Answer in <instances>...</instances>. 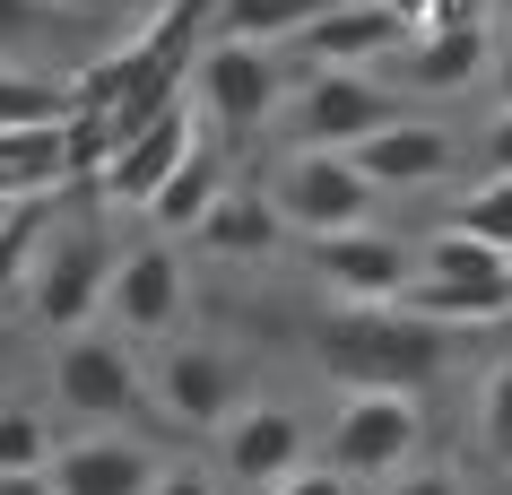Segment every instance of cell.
Instances as JSON below:
<instances>
[{"mask_svg": "<svg viewBox=\"0 0 512 495\" xmlns=\"http://www.w3.org/2000/svg\"><path fill=\"white\" fill-rule=\"evenodd\" d=\"M330 0H217V35H243V44H296Z\"/></svg>", "mask_w": 512, "mask_h": 495, "instance_id": "obj_22", "label": "cell"}, {"mask_svg": "<svg viewBox=\"0 0 512 495\" xmlns=\"http://www.w3.org/2000/svg\"><path fill=\"white\" fill-rule=\"evenodd\" d=\"M191 96L226 139H252L287 96V70H278V44H243V35H209L200 44V70H191Z\"/></svg>", "mask_w": 512, "mask_h": 495, "instance_id": "obj_7", "label": "cell"}, {"mask_svg": "<svg viewBox=\"0 0 512 495\" xmlns=\"http://www.w3.org/2000/svg\"><path fill=\"white\" fill-rule=\"evenodd\" d=\"M408 313L460 330V322H504L512 313V252L478 244L469 226H443L426 252H417V278H408Z\"/></svg>", "mask_w": 512, "mask_h": 495, "instance_id": "obj_2", "label": "cell"}, {"mask_svg": "<svg viewBox=\"0 0 512 495\" xmlns=\"http://www.w3.org/2000/svg\"><path fill=\"white\" fill-rule=\"evenodd\" d=\"M278 200L270 192H226L200 218V244H209V261H261V252H278Z\"/></svg>", "mask_w": 512, "mask_h": 495, "instance_id": "obj_19", "label": "cell"}, {"mask_svg": "<svg viewBox=\"0 0 512 495\" xmlns=\"http://www.w3.org/2000/svg\"><path fill=\"white\" fill-rule=\"evenodd\" d=\"M278 218L296 235H348V226H374V174L348 157V148H296L278 165Z\"/></svg>", "mask_w": 512, "mask_h": 495, "instance_id": "obj_6", "label": "cell"}, {"mask_svg": "<svg viewBox=\"0 0 512 495\" xmlns=\"http://www.w3.org/2000/svg\"><path fill=\"white\" fill-rule=\"evenodd\" d=\"M61 435H53V409L44 400H0V478L18 469H53Z\"/></svg>", "mask_w": 512, "mask_h": 495, "instance_id": "obj_23", "label": "cell"}, {"mask_svg": "<svg viewBox=\"0 0 512 495\" xmlns=\"http://www.w3.org/2000/svg\"><path fill=\"white\" fill-rule=\"evenodd\" d=\"M270 495H356V487H348V469H339V461H304V469H287Z\"/></svg>", "mask_w": 512, "mask_h": 495, "instance_id": "obj_27", "label": "cell"}, {"mask_svg": "<svg viewBox=\"0 0 512 495\" xmlns=\"http://www.w3.org/2000/svg\"><path fill=\"white\" fill-rule=\"evenodd\" d=\"M478 70H495V35L486 27H426V35H408V53L391 61V79L408 96H460Z\"/></svg>", "mask_w": 512, "mask_h": 495, "instance_id": "obj_17", "label": "cell"}, {"mask_svg": "<svg viewBox=\"0 0 512 495\" xmlns=\"http://www.w3.org/2000/svg\"><path fill=\"white\" fill-rule=\"evenodd\" d=\"M113 261H122V252L105 244L96 218L53 226V244H44V261H35V287H27V313L53 330V339L87 330L96 313H105V296H113Z\"/></svg>", "mask_w": 512, "mask_h": 495, "instance_id": "obj_3", "label": "cell"}, {"mask_svg": "<svg viewBox=\"0 0 512 495\" xmlns=\"http://www.w3.org/2000/svg\"><path fill=\"white\" fill-rule=\"evenodd\" d=\"M226 192H235V183H226V148L200 131V139H191V157L165 174V192L148 200V226H157V235H200V218H209Z\"/></svg>", "mask_w": 512, "mask_h": 495, "instance_id": "obj_18", "label": "cell"}, {"mask_svg": "<svg viewBox=\"0 0 512 495\" xmlns=\"http://www.w3.org/2000/svg\"><path fill=\"white\" fill-rule=\"evenodd\" d=\"M157 452L148 443H131V435H79V443H61L53 452V487L61 495H148L157 487Z\"/></svg>", "mask_w": 512, "mask_h": 495, "instance_id": "obj_16", "label": "cell"}, {"mask_svg": "<svg viewBox=\"0 0 512 495\" xmlns=\"http://www.w3.org/2000/svg\"><path fill=\"white\" fill-rule=\"evenodd\" d=\"M148 391H157V409L174 417L183 435H209V426H226V417L243 409V365L226 357L217 339H165Z\"/></svg>", "mask_w": 512, "mask_h": 495, "instance_id": "obj_9", "label": "cell"}, {"mask_svg": "<svg viewBox=\"0 0 512 495\" xmlns=\"http://www.w3.org/2000/svg\"><path fill=\"white\" fill-rule=\"evenodd\" d=\"M0 495H61L53 469H18V478H0Z\"/></svg>", "mask_w": 512, "mask_h": 495, "instance_id": "obj_33", "label": "cell"}, {"mask_svg": "<svg viewBox=\"0 0 512 495\" xmlns=\"http://www.w3.org/2000/svg\"><path fill=\"white\" fill-rule=\"evenodd\" d=\"M478 443H486V461L512 469V357L478 383Z\"/></svg>", "mask_w": 512, "mask_h": 495, "instance_id": "obj_25", "label": "cell"}, {"mask_svg": "<svg viewBox=\"0 0 512 495\" xmlns=\"http://www.w3.org/2000/svg\"><path fill=\"white\" fill-rule=\"evenodd\" d=\"M495 96H504V113H512V35L495 44Z\"/></svg>", "mask_w": 512, "mask_h": 495, "instance_id": "obj_34", "label": "cell"}, {"mask_svg": "<svg viewBox=\"0 0 512 495\" xmlns=\"http://www.w3.org/2000/svg\"><path fill=\"white\" fill-rule=\"evenodd\" d=\"M348 157L374 174V192H417V183H443V174L460 165V139L443 131V122H417V113H400L391 131L356 139Z\"/></svg>", "mask_w": 512, "mask_h": 495, "instance_id": "obj_15", "label": "cell"}, {"mask_svg": "<svg viewBox=\"0 0 512 495\" xmlns=\"http://www.w3.org/2000/svg\"><path fill=\"white\" fill-rule=\"evenodd\" d=\"M322 374L339 391H426L443 374V322L408 304H339L322 330Z\"/></svg>", "mask_w": 512, "mask_h": 495, "instance_id": "obj_1", "label": "cell"}, {"mask_svg": "<svg viewBox=\"0 0 512 495\" xmlns=\"http://www.w3.org/2000/svg\"><path fill=\"white\" fill-rule=\"evenodd\" d=\"M148 495H226V487H217L209 469H191V461H174V469H157V487H148Z\"/></svg>", "mask_w": 512, "mask_h": 495, "instance_id": "obj_28", "label": "cell"}, {"mask_svg": "<svg viewBox=\"0 0 512 495\" xmlns=\"http://www.w3.org/2000/svg\"><path fill=\"white\" fill-rule=\"evenodd\" d=\"M53 9H113V18H148V9H165V0H53Z\"/></svg>", "mask_w": 512, "mask_h": 495, "instance_id": "obj_32", "label": "cell"}, {"mask_svg": "<svg viewBox=\"0 0 512 495\" xmlns=\"http://www.w3.org/2000/svg\"><path fill=\"white\" fill-rule=\"evenodd\" d=\"M0 192H9V183H0ZM9 200H18V192H9Z\"/></svg>", "mask_w": 512, "mask_h": 495, "instance_id": "obj_37", "label": "cell"}, {"mask_svg": "<svg viewBox=\"0 0 512 495\" xmlns=\"http://www.w3.org/2000/svg\"><path fill=\"white\" fill-rule=\"evenodd\" d=\"M313 278L330 304H400L417 278V252L382 226H348V235H313Z\"/></svg>", "mask_w": 512, "mask_h": 495, "instance_id": "obj_10", "label": "cell"}, {"mask_svg": "<svg viewBox=\"0 0 512 495\" xmlns=\"http://www.w3.org/2000/svg\"><path fill=\"white\" fill-rule=\"evenodd\" d=\"M382 495H460V478H452V469H400Z\"/></svg>", "mask_w": 512, "mask_h": 495, "instance_id": "obj_29", "label": "cell"}, {"mask_svg": "<svg viewBox=\"0 0 512 495\" xmlns=\"http://www.w3.org/2000/svg\"><path fill=\"white\" fill-rule=\"evenodd\" d=\"M200 96H183V105H165L148 131H131L122 148L105 157V174H96V200H113V209H148V200L165 192V174L191 157V139H200Z\"/></svg>", "mask_w": 512, "mask_h": 495, "instance_id": "obj_12", "label": "cell"}, {"mask_svg": "<svg viewBox=\"0 0 512 495\" xmlns=\"http://www.w3.org/2000/svg\"><path fill=\"white\" fill-rule=\"evenodd\" d=\"M486 174H512V113H495V131H486Z\"/></svg>", "mask_w": 512, "mask_h": 495, "instance_id": "obj_31", "label": "cell"}, {"mask_svg": "<svg viewBox=\"0 0 512 495\" xmlns=\"http://www.w3.org/2000/svg\"><path fill=\"white\" fill-rule=\"evenodd\" d=\"M400 79H374V70H296V148H356L400 122Z\"/></svg>", "mask_w": 512, "mask_h": 495, "instance_id": "obj_5", "label": "cell"}, {"mask_svg": "<svg viewBox=\"0 0 512 495\" xmlns=\"http://www.w3.org/2000/svg\"><path fill=\"white\" fill-rule=\"evenodd\" d=\"M217 469H226L235 487L270 495L287 469H304V417L278 409V400H243V409L226 417V452H217Z\"/></svg>", "mask_w": 512, "mask_h": 495, "instance_id": "obj_14", "label": "cell"}, {"mask_svg": "<svg viewBox=\"0 0 512 495\" xmlns=\"http://www.w3.org/2000/svg\"><path fill=\"white\" fill-rule=\"evenodd\" d=\"M426 27H486V0H434Z\"/></svg>", "mask_w": 512, "mask_h": 495, "instance_id": "obj_30", "label": "cell"}, {"mask_svg": "<svg viewBox=\"0 0 512 495\" xmlns=\"http://www.w3.org/2000/svg\"><path fill=\"white\" fill-rule=\"evenodd\" d=\"M452 226H469L478 244H504V252H512V174H478V183L460 192Z\"/></svg>", "mask_w": 512, "mask_h": 495, "instance_id": "obj_24", "label": "cell"}, {"mask_svg": "<svg viewBox=\"0 0 512 495\" xmlns=\"http://www.w3.org/2000/svg\"><path fill=\"white\" fill-rule=\"evenodd\" d=\"M53 200L61 192H27L18 209H9V226H0V313L35 287V261H44V244H53Z\"/></svg>", "mask_w": 512, "mask_h": 495, "instance_id": "obj_21", "label": "cell"}, {"mask_svg": "<svg viewBox=\"0 0 512 495\" xmlns=\"http://www.w3.org/2000/svg\"><path fill=\"white\" fill-rule=\"evenodd\" d=\"M183 252H174V235H157V244H131L122 261H113V296H105V322L122 330V339H174V322H183Z\"/></svg>", "mask_w": 512, "mask_h": 495, "instance_id": "obj_11", "label": "cell"}, {"mask_svg": "<svg viewBox=\"0 0 512 495\" xmlns=\"http://www.w3.org/2000/svg\"><path fill=\"white\" fill-rule=\"evenodd\" d=\"M382 9H400V18H408V35H426V9H434V0H382Z\"/></svg>", "mask_w": 512, "mask_h": 495, "instance_id": "obj_35", "label": "cell"}, {"mask_svg": "<svg viewBox=\"0 0 512 495\" xmlns=\"http://www.w3.org/2000/svg\"><path fill=\"white\" fill-rule=\"evenodd\" d=\"M44 18H53V0H0V61H18L44 35Z\"/></svg>", "mask_w": 512, "mask_h": 495, "instance_id": "obj_26", "label": "cell"}, {"mask_svg": "<svg viewBox=\"0 0 512 495\" xmlns=\"http://www.w3.org/2000/svg\"><path fill=\"white\" fill-rule=\"evenodd\" d=\"M408 53V18L382 0H330L322 18L296 35L304 70H391Z\"/></svg>", "mask_w": 512, "mask_h": 495, "instance_id": "obj_13", "label": "cell"}, {"mask_svg": "<svg viewBox=\"0 0 512 495\" xmlns=\"http://www.w3.org/2000/svg\"><path fill=\"white\" fill-rule=\"evenodd\" d=\"M18 200H27V192H18ZM18 200H9V192H0V226H9V209H18Z\"/></svg>", "mask_w": 512, "mask_h": 495, "instance_id": "obj_36", "label": "cell"}, {"mask_svg": "<svg viewBox=\"0 0 512 495\" xmlns=\"http://www.w3.org/2000/svg\"><path fill=\"white\" fill-rule=\"evenodd\" d=\"M426 443V391H339L330 461L348 478H400Z\"/></svg>", "mask_w": 512, "mask_h": 495, "instance_id": "obj_4", "label": "cell"}, {"mask_svg": "<svg viewBox=\"0 0 512 495\" xmlns=\"http://www.w3.org/2000/svg\"><path fill=\"white\" fill-rule=\"evenodd\" d=\"M139 357L122 330H70L53 348V409L61 417H87V426H122V417L139 409Z\"/></svg>", "mask_w": 512, "mask_h": 495, "instance_id": "obj_8", "label": "cell"}, {"mask_svg": "<svg viewBox=\"0 0 512 495\" xmlns=\"http://www.w3.org/2000/svg\"><path fill=\"white\" fill-rule=\"evenodd\" d=\"M79 113V87H61L53 70L0 61V131H61Z\"/></svg>", "mask_w": 512, "mask_h": 495, "instance_id": "obj_20", "label": "cell"}]
</instances>
